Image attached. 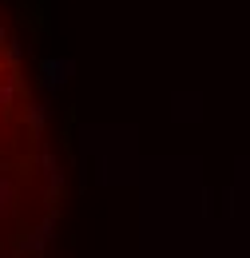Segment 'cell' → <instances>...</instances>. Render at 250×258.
<instances>
[{"label":"cell","instance_id":"obj_4","mask_svg":"<svg viewBox=\"0 0 250 258\" xmlns=\"http://www.w3.org/2000/svg\"><path fill=\"white\" fill-rule=\"evenodd\" d=\"M44 72H48V84L56 88V84H64V76L72 72V64H64V60H56V64H44Z\"/></svg>","mask_w":250,"mask_h":258},{"label":"cell","instance_id":"obj_5","mask_svg":"<svg viewBox=\"0 0 250 258\" xmlns=\"http://www.w3.org/2000/svg\"><path fill=\"white\" fill-rule=\"evenodd\" d=\"M0 258H12V254H8V250H0Z\"/></svg>","mask_w":250,"mask_h":258},{"label":"cell","instance_id":"obj_1","mask_svg":"<svg viewBox=\"0 0 250 258\" xmlns=\"http://www.w3.org/2000/svg\"><path fill=\"white\" fill-rule=\"evenodd\" d=\"M16 183H12V175H0V234H8L12 226H16Z\"/></svg>","mask_w":250,"mask_h":258},{"label":"cell","instance_id":"obj_2","mask_svg":"<svg viewBox=\"0 0 250 258\" xmlns=\"http://www.w3.org/2000/svg\"><path fill=\"white\" fill-rule=\"evenodd\" d=\"M16 103H20V84H16L12 76H4V80H0V127H4V119L12 115Z\"/></svg>","mask_w":250,"mask_h":258},{"label":"cell","instance_id":"obj_6","mask_svg":"<svg viewBox=\"0 0 250 258\" xmlns=\"http://www.w3.org/2000/svg\"><path fill=\"white\" fill-rule=\"evenodd\" d=\"M0 36H4V28H0Z\"/></svg>","mask_w":250,"mask_h":258},{"label":"cell","instance_id":"obj_3","mask_svg":"<svg viewBox=\"0 0 250 258\" xmlns=\"http://www.w3.org/2000/svg\"><path fill=\"white\" fill-rule=\"evenodd\" d=\"M48 234H52V219L40 226V230H32V238L20 242V250H24V254H40V250H44V242H48Z\"/></svg>","mask_w":250,"mask_h":258}]
</instances>
